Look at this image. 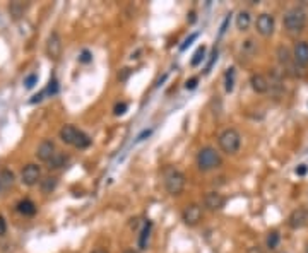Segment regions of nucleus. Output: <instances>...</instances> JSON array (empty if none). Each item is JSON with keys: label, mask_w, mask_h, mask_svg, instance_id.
<instances>
[{"label": "nucleus", "mask_w": 308, "mask_h": 253, "mask_svg": "<svg viewBox=\"0 0 308 253\" xmlns=\"http://www.w3.org/2000/svg\"><path fill=\"white\" fill-rule=\"evenodd\" d=\"M60 135V140L67 145H72L75 149H86L91 145V138L89 135H86L82 130L75 128L74 125H64L58 132Z\"/></svg>", "instance_id": "obj_1"}, {"label": "nucleus", "mask_w": 308, "mask_h": 253, "mask_svg": "<svg viewBox=\"0 0 308 253\" xmlns=\"http://www.w3.org/2000/svg\"><path fill=\"white\" fill-rule=\"evenodd\" d=\"M217 144H219V149L228 156H233L240 151L241 147V135L237 128H226L219 134L217 137Z\"/></svg>", "instance_id": "obj_2"}, {"label": "nucleus", "mask_w": 308, "mask_h": 253, "mask_svg": "<svg viewBox=\"0 0 308 253\" xmlns=\"http://www.w3.org/2000/svg\"><path fill=\"white\" fill-rule=\"evenodd\" d=\"M307 12L302 7H293L284 14V27L288 33H302L307 26Z\"/></svg>", "instance_id": "obj_3"}, {"label": "nucleus", "mask_w": 308, "mask_h": 253, "mask_svg": "<svg viewBox=\"0 0 308 253\" xmlns=\"http://www.w3.org/2000/svg\"><path fill=\"white\" fill-rule=\"evenodd\" d=\"M223 164L221 154L214 147H204L197 154V166L200 171H213Z\"/></svg>", "instance_id": "obj_4"}, {"label": "nucleus", "mask_w": 308, "mask_h": 253, "mask_svg": "<svg viewBox=\"0 0 308 253\" xmlns=\"http://www.w3.org/2000/svg\"><path fill=\"white\" fill-rule=\"evenodd\" d=\"M165 188L173 197L182 195L183 188H185V175L175 168H168L165 171Z\"/></svg>", "instance_id": "obj_5"}, {"label": "nucleus", "mask_w": 308, "mask_h": 253, "mask_svg": "<svg viewBox=\"0 0 308 253\" xmlns=\"http://www.w3.org/2000/svg\"><path fill=\"white\" fill-rule=\"evenodd\" d=\"M21 182L26 186H34L41 182V168L38 164H26L21 171Z\"/></svg>", "instance_id": "obj_6"}, {"label": "nucleus", "mask_w": 308, "mask_h": 253, "mask_svg": "<svg viewBox=\"0 0 308 253\" xmlns=\"http://www.w3.org/2000/svg\"><path fill=\"white\" fill-rule=\"evenodd\" d=\"M202 219V207L199 204H189L182 212V221L187 226H197Z\"/></svg>", "instance_id": "obj_7"}, {"label": "nucleus", "mask_w": 308, "mask_h": 253, "mask_svg": "<svg viewBox=\"0 0 308 253\" xmlns=\"http://www.w3.org/2000/svg\"><path fill=\"white\" fill-rule=\"evenodd\" d=\"M255 27H257V33L261 36H271L276 29V23H274V17L267 12H262L261 16L257 17V23H255Z\"/></svg>", "instance_id": "obj_8"}, {"label": "nucleus", "mask_w": 308, "mask_h": 253, "mask_svg": "<svg viewBox=\"0 0 308 253\" xmlns=\"http://www.w3.org/2000/svg\"><path fill=\"white\" fill-rule=\"evenodd\" d=\"M226 204V197L219 192H207L206 197H204V207L211 212H216V210H221Z\"/></svg>", "instance_id": "obj_9"}, {"label": "nucleus", "mask_w": 308, "mask_h": 253, "mask_svg": "<svg viewBox=\"0 0 308 253\" xmlns=\"http://www.w3.org/2000/svg\"><path fill=\"white\" fill-rule=\"evenodd\" d=\"M307 223H308V209H305V207L295 209L288 217V226L291 230H302V228L307 226Z\"/></svg>", "instance_id": "obj_10"}, {"label": "nucleus", "mask_w": 308, "mask_h": 253, "mask_svg": "<svg viewBox=\"0 0 308 253\" xmlns=\"http://www.w3.org/2000/svg\"><path fill=\"white\" fill-rule=\"evenodd\" d=\"M55 152H57L55 142L53 140H43L36 149V158L43 162H48L55 156Z\"/></svg>", "instance_id": "obj_11"}, {"label": "nucleus", "mask_w": 308, "mask_h": 253, "mask_svg": "<svg viewBox=\"0 0 308 253\" xmlns=\"http://www.w3.org/2000/svg\"><path fill=\"white\" fill-rule=\"evenodd\" d=\"M62 53V40L58 33H51L47 41V55L53 60H57Z\"/></svg>", "instance_id": "obj_12"}, {"label": "nucleus", "mask_w": 308, "mask_h": 253, "mask_svg": "<svg viewBox=\"0 0 308 253\" xmlns=\"http://www.w3.org/2000/svg\"><path fill=\"white\" fill-rule=\"evenodd\" d=\"M293 58H295L296 65H300V67H307L308 65V43L307 41H300V43L295 45Z\"/></svg>", "instance_id": "obj_13"}, {"label": "nucleus", "mask_w": 308, "mask_h": 253, "mask_svg": "<svg viewBox=\"0 0 308 253\" xmlns=\"http://www.w3.org/2000/svg\"><path fill=\"white\" fill-rule=\"evenodd\" d=\"M250 86L257 94H264V92L269 91V81L265 75L262 74H254L250 77Z\"/></svg>", "instance_id": "obj_14"}, {"label": "nucleus", "mask_w": 308, "mask_h": 253, "mask_svg": "<svg viewBox=\"0 0 308 253\" xmlns=\"http://www.w3.org/2000/svg\"><path fill=\"white\" fill-rule=\"evenodd\" d=\"M16 209H17V212L21 214V216H24V217H31V216H34L36 214V204L33 202V200H29V199H24V200H19L17 202V206H16Z\"/></svg>", "instance_id": "obj_15"}, {"label": "nucleus", "mask_w": 308, "mask_h": 253, "mask_svg": "<svg viewBox=\"0 0 308 253\" xmlns=\"http://www.w3.org/2000/svg\"><path fill=\"white\" fill-rule=\"evenodd\" d=\"M14 180L16 176L10 169H0V195L14 185Z\"/></svg>", "instance_id": "obj_16"}, {"label": "nucleus", "mask_w": 308, "mask_h": 253, "mask_svg": "<svg viewBox=\"0 0 308 253\" xmlns=\"http://www.w3.org/2000/svg\"><path fill=\"white\" fill-rule=\"evenodd\" d=\"M252 24V16L248 10H240L237 16V29L238 31H248Z\"/></svg>", "instance_id": "obj_17"}, {"label": "nucleus", "mask_w": 308, "mask_h": 253, "mask_svg": "<svg viewBox=\"0 0 308 253\" xmlns=\"http://www.w3.org/2000/svg\"><path fill=\"white\" fill-rule=\"evenodd\" d=\"M67 161H69L67 156H65L64 152L57 151V152H55V156L47 162V164H48V168H50V169H58V168H64V166L67 164Z\"/></svg>", "instance_id": "obj_18"}, {"label": "nucleus", "mask_w": 308, "mask_h": 253, "mask_svg": "<svg viewBox=\"0 0 308 253\" xmlns=\"http://www.w3.org/2000/svg\"><path fill=\"white\" fill-rule=\"evenodd\" d=\"M58 185V178L57 176H45L40 182V188L43 193H51Z\"/></svg>", "instance_id": "obj_19"}, {"label": "nucleus", "mask_w": 308, "mask_h": 253, "mask_svg": "<svg viewBox=\"0 0 308 253\" xmlns=\"http://www.w3.org/2000/svg\"><path fill=\"white\" fill-rule=\"evenodd\" d=\"M151 230H153V223L147 221V223L144 224L142 231H141V236H139V248L141 250H146L147 248V241H149V236H151Z\"/></svg>", "instance_id": "obj_20"}, {"label": "nucleus", "mask_w": 308, "mask_h": 253, "mask_svg": "<svg viewBox=\"0 0 308 253\" xmlns=\"http://www.w3.org/2000/svg\"><path fill=\"white\" fill-rule=\"evenodd\" d=\"M26 3H21V2H12L9 5V12L14 19H19L21 16H24V10H26Z\"/></svg>", "instance_id": "obj_21"}, {"label": "nucleus", "mask_w": 308, "mask_h": 253, "mask_svg": "<svg viewBox=\"0 0 308 253\" xmlns=\"http://www.w3.org/2000/svg\"><path fill=\"white\" fill-rule=\"evenodd\" d=\"M279 240H281V236H279L278 231H271L267 236V240H265V247H267V250H276L279 245Z\"/></svg>", "instance_id": "obj_22"}, {"label": "nucleus", "mask_w": 308, "mask_h": 253, "mask_svg": "<svg viewBox=\"0 0 308 253\" xmlns=\"http://www.w3.org/2000/svg\"><path fill=\"white\" fill-rule=\"evenodd\" d=\"M278 58L283 65H289L291 62V55H289V50L286 46H279L278 48Z\"/></svg>", "instance_id": "obj_23"}, {"label": "nucleus", "mask_w": 308, "mask_h": 253, "mask_svg": "<svg viewBox=\"0 0 308 253\" xmlns=\"http://www.w3.org/2000/svg\"><path fill=\"white\" fill-rule=\"evenodd\" d=\"M204 57H206V46H199L195 53H193V58L190 60V65H192V67H197V65L204 60Z\"/></svg>", "instance_id": "obj_24"}, {"label": "nucleus", "mask_w": 308, "mask_h": 253, "mask_svg": "<svg viewBox=\"0 0 308 253\" xmlns=\"http://www.w3.org/2000/svg\"><path fill=\"white\" fill-rule=\"evenodd\" d=\"M226 92H231L235 88V69H230V70L226 72Z\"/></svg>", "instance_id": "obj_25"}, {"label": "nucleus", "mask_w": 308, "mask_h": 253, "mask_svg": "<svg viewBox=\"0 0 308 253\" xmlns=\"http://www.w3.org/2000/svg\"><path fill=\"white\" fill-rule=\"evenodd\" d=\"M58 92V82H57V79H51L50 81V84H48V88L45 89V96H53V94H57Z\"/></svg>", "instance_id": "obj_26"}, {"label": "nucleus", "mask_w": 308, "mask_h": 253, "mask_svg": "<svg viewBox=\"0 0 308 253\" xmlns=\"http://www.w3.org/2000/svg\"><path fill=\"white\" fill-rule=\"evenodd\" d=\"M36 84H38V74H34V72L24 79V86H26V89H33Z\"/></svg>", "instance_id": "obj_27"}, {"label": "nucleus", "mask_w": 308, "mask_h": 253, "mask_svg": "<svg viewBox=\"0 0 308 253\" xmlns=\"http://www.w3.org/2000/svg\"><path fill=\"white\" fill-rule=\"evenodd\" d=\"M91 60H93L91 51H89V50H82L81 55H79V62H81V64H89Z\"/></svg>", "instance_id": "obj_28"}, {"label": "nucleus", "mask_w": 308, "mask_h": 253, "mask_svg": "<svg viewBox=\"0 0 308 253\" xmlns=\"http://www.w3.org/2000/svg\"><path fill=\"white\" fill-rule=\"evenodd\" d=\"M127 108H129V106H127V103H117L113 112H115V115L118 116V115H123V113L127 112Z\"/></svg>", "instance_id": "obj_29"}, {"label": "nucleus", "mask_w": 308, "mask_h": 253, "mask_svg": "<svg viewBox=\"0 0 308 253\" xmlns=\"http://www.w3.org/2000/svg\"><path fill=\"white\" fill-rule=\"evenodd\" d=\"M197 36H199V34H197V33H193V34H192V36H190V38H187V40H185V43H183L182 46H180V51H185V50H187V46H190V45H192V41H193V40H197Z\"/></svg>", "instance_id": "obj_30"}, {"label": "nucleus", "mask_w": 308, "mask_h": 253, "mask_svg": "<svg viewBox=\"0 0 308 253\" xmlns=\"http://www.w3.org/2000/svg\"><path fill=\"white\" fill-rule=\"evenodd\" d=\"M7 233V221L3 216H0V236H5Z\"/></svg>", "instance_id": "obj_31"}, {"label": "nucleus", "mask_w": 308, "mask_h": 253, "mask_svg": "<svg viewBox=\"0 0 308 253\" xmlns=\"http://www.w3.org/2000/svg\"><path fill=\"white\" fill-rule=\"evenodd\" d=\"M197 82H199V79H197V77H193V79H190V81H187L185 82V89H189V91L195 89L197 88Z\"/></svg>", "instance_id": "obj_32"}, {"label": "nucleus", "mask_w": 308, "mask_h": 253, "mask_svg": "<svg viewBox=\"0 0 308 253\" xmlns=\"http://www.w3.org/2000/svg\"><path fill=\"white\" fill-rule=\"evenodd\" d=\"M295 173H296L298 176H305L307 173H308V166H307V164H300L298 168L295 169Z\"/></svg>", "instance_id": "obj_33"}, {"label": "nucleus", "mask_w": 308, "mask_h": 253, "mask_svg": "<svg viewBox=\"0 0 308 253\" xmlns=\"http://www.w3.org/2000/svg\"><path fill=\"white\" fill-rule=\"evenodd\" d=\"M247 253H267V252H265L262 247H252V248H248Z\"/></svg>", "instance_id": "obj_34"}, {"label": "nucleus", "mask_w": 308, "mask_h": 253, "mask_svg": "<svg viewBox=\"0 0 308 253\" xmlns=\"http://www.w3.org/2000/svg\"><path fill=\"white\" fill-rule=\"evenodd\" d=\"M153 134V130H144L142 134L139 135V137H137V142H141V140H144V138L146 137H149V135Z\"/></svg>", "instance_id": "obj_35"}, {"label": "nucleus", "mask_w": 308, "mask_h": 253, "mask_svg": "<svg viewBox=\"0 0 308 253\" xmlns=\"http://www.w3.org/2000/svg\"><path fill=\"white\" fill-rule=\"evenodd\" d=\"M127 75H129V69H123V74H122V75H118V79H120V81H125Z\"/></svg>", "instance_id": "obj_36"}, {"label": "nucleus", "mask_w": 308, "mask_h": 253, "mask_svg": "<svg viewBox=\"0 0 308 253\" xmlns=\"http://www.w3.org/2000/svg\"><path fill=\"white\" fill-rule=\"evenodd\" d=\"M91 253H108L105 250V248H96V250H93Z\"/></svg>", "instance_id": "obj_37"}, {"label": "nucleus", "mask_w": 308, "mask_h": 253, "mask_svg": "<svg viewBox=\"0 0 308 253\" xmlns=\"http://www.w3.org/2000/svg\"><path fill=\"white\" fill-rule=\"evenodd\" d=\"M123 253H137V252H136V250H132V248H129V250H125Z\"/></svg>", "instance_id": "obj_38"}, {"label": "nucleus", "mask_w": 308, "mask_h": 253, "mask_svg": "<svg viewBox=\"0 0 308 253\" xmlns=\"http://www.w3.org/2000/svg\"><path fill=\"white\" fill-rule=\"evenodd\" d=\"M307 253H308V248H307Z\"/></svg>", "instance_id": "obj_39"}]
</instances>
